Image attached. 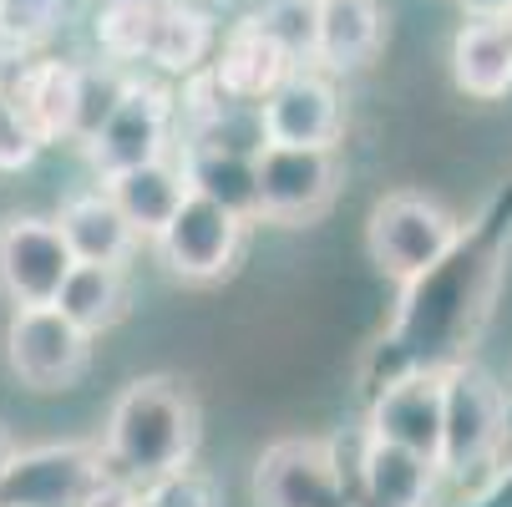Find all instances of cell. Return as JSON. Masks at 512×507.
<instances>
[{"label": "cell", "instance_id": "cell-31", "mask_svg": "<svg viewBox=\"0 0 512 507\" xmlns=\"http://www.w3.org/2000/svg\"><path fill=\"white\" fill-rule=\"evenodd\" d=\"M11 452H16V437H11V431H6V421H0V467L11 462Z\"/></svg>", "mask_w": 512, "mask_h": 507}, {"label": "cell", "instance_id": "cell-32", "mask_svg": "<svg viewBox=\"0 0 512 507\" xmlns=\"http://www.w3.org/2000/svg\"><path fill=\"white\" fill-rule=\"evenodd\" d=\"M502 26H507V31H512V6H507V16H502Z\"/></svg>", "mask_w": 512, "mask_h": 507}, {"label": "cell", "instance_id": "cell-25", "mask_svg": "<svg viewBox=\"0 0 512 507\" xmlns=\"http://www.w3.org/2000/svg\"><path fill=\"white\" fill-rule=\"evenodd\" d=\"M66 21V0H0V46L6 51H36L46 46Z\"/></svg>", "mask_w": 512, "mask_h": 507}, {"label": "cell", "instance_id": "cell-1", "mask_svg": "<svg viewBox=\"0 0 512 507\" xmlns=\"http://www.w3.org/2000/svg\"><path fill=\"white\" fill-rule=\"evenodd\" d=\"M203 437V416L193 391L178 376H137L117 391L107 426H102V457L112 472L132 482H153L193 462Z\"/></svg>", "mask_w": 512, "mask_h": 507}, {"label": "cell", "instance_id": "cell-24", "mask_svg": "<svg viewBox=\"0 0 512 507\" xmlns=\"http://www.w3.org/2000/svg\"><path fill=\"white\" fill-rule=\"evenodd\" d=\"M122 82H127V71L117 61H97V66H82V77H77V122H71V142H87L102 132V122L112 117L117 97H122Z\"/></svg>", "mask_w": 512, "mask_h": 507}, {"label": "cell", "instance_id": "cell-13", "mask_svg": "<svg viewBox=\"0 0 512 507\" xmlns=\"http://www.w3.org/2000/svg\"><path fill=\"white\" fill-rule=\"evenodd\" d=\"M77 77H82L77 61L36 56V61H21L0 87H6V97L21 107V117L51 148V142H71V122H77Z\"/></svg>", "mask_w": 512, "mask_h": 507}, {"label": "cell", "instance_id": "cell-8", "mask_svg": "<svg viewBox=\"0 0 512 507\" xmlns=\"http://www.w3.org/2000/svg\"><path fill=\"white\" fill-rule=\"evenodd\" d=\"M173 122H178V107H173V92L153 77H127L122 82V97L112 107V117L102 122V132L87 142V163L112 178L122 168H137V163H153V158H168V137H173Z\"/></svg>", "mask_w": 512, "mask_h": 507}, {"label": "cell", "instance_id": "cell-6", "mask_svg": "<svg viewBox=\"0 0 512 507\" xmlns=\"http://www.w3.org/2000/svg\"><path fill=\"white\" fill-rule=\"evenodd\" d=\"M6 366L36 396L71 391L92 366V335L56 305H16L6 325Z\"/></svg>", "mask_w": 512, "mask_h": 507}, {"label": "cell", "instance_id": "cell-28", "mask_svg": "<svg viewBox=\"0 0 512 507\" xmlns=\"http://www.w3.org/2000/svg\"><path fill=\"white\" fill-rule=\"evenodd\" d=\"M41 148L46 142L36 137V127L21 117V107L0 87V173H26L41 158Z\"/></svg>", "mask_w": 512, "mask_h": 507}, {"label": "cell", "instance_id": "cell-3", "mask_svg": "<svg viewBox=\"0 0 512 507\" xmlns=\"http://www.w3.org/2000/svg\"><path fill=\"white\" fill-rule=\"evenodd\" d=\"M507 426H512V401L492 371L472 366V360L442 371V452H436V472L467 477L487 467L507 442Z\"/></svg>", "mask_w": 512, "mask_h": 507}, {"label": "cell", "instance_id": "cell-15", "mask_svg": "<svg viewBox=\"0 0 512 507\" xmlns=\"http://www.w3.org/2000/svg\"><path fill=\"white\" fill-rule=\"evenodd\" d=\"M386 46L381 0H315V66L365 71Z\"/></svg>", "mask_w": 512, "mask_h": 507}, {"label": "cell", "instance_id": "cell-20", "mask_svg": "<svg viewBox=\"0 0 512 507\" xmlns=\"http://www.w3.org/2000/svg\"><path fill=\"white\" fill-rule=\"evenodd\" d=\"M71 325H82L92 340L117 330L132 295H127V269L122 264H71L61 289H56V300H51Z\"/></svg>", "mask_w": 512, "mask_h": 507}, {"label": "cell", "instance_id": "cell-4", "mask_svg": "<svg viewBox=\"0 0 512 507\" xmlns=\"http://www.w3.org/2000/svg\"><path fill=\"white\" fill-rule=\"evenodd\" d=\"M254 183H259L254 219L279 229H305L320 224L330 203L340 198L345 163L340 148H274V142H264L254 158Z\"/></svg>", "mask_w": 512, "mask_h": 507}, {"label": "cell", "instance_id": "cell-22", "mask_svg": "<svg viewBox=\"0 0 512 507\" xmlns=\"http://www.w3.org/2000/svg\"><path fill=\"white\" fill-rule=\"evenodd\" d=\"M254 158L259 153H229V148H203V142H188V148H183V178H188L193 193L234 208L239 219L254 224V203H259Z\"/></svg>", "mask_w": 512, "mask_h": 507}, {"label": "cell", "instance_id": "cell-30", "mask_svg": "<svg viewBox=\"0 0 512 507\" xmlns=\"http://www.w3.org/2000/svg\"><path fill=\"white\" fill-rule=\"evenodd\" d=\"M457 6H462L467 21H502L512 0H457Z\"/></svg>", "mask_w": 512, "mask_h": 507}, {"label": "cell", "instance_id": "cell-9", "mask_svg": "<svg viewBox=\"0 0 512 507\" xmlns=\"http://www.w3.org/2000/svg\"><path fill=\"white\" fill-rule=\"evenodd\" d=\"M259 122H264V142H274V148H340L345 102L325 71L295 66L259 102Z\"/></svg>", "mask_w": 512, "mask_h": 507}, {"label": "cell", "instance_id": "cell-11", "mask_svg": "<svg viewBox=\"0 0 512 507\" xmlns=\"http://www.w3.org/2000/svg\"><path fill=\"white\" fill-rule=\"evenodd\" d=\"M77 264L56 229V219H16L0 224V295L11 305H51L66 269Z\"/></svg>", "mask_w": 512, "mask_h": 507}, {"label": "cell", "instance_id": "cell-19", "mask_svg": "<svg viewBox=\"0 0 512 507\" xmlns=\"http://www.w3.org/2000/svg\"><path fill=\"white\" fill-rule=\"evenodd\" d=\"M360 497L365 507H426L431 487H436V462H426L411 447L381 442L365 431V447H360Z\"/></svg>", "mask_w": 512, "mask_h": 507}, {"label": "cell", "instance_id": "cell-14", "mask_svg": "<svg viewBox=\"0 0 512 507\" xmlns=\"http://www.w3.org/2000/svg\"><path fill=\"white\" fill-rule=\"evenodd\" d=\"M208 66H213V77L224 82V92L239 97V102H264V97L289 77V71H295L289 51H284L254 16L234 21V31L213 46Z\"/></svg>", "mask_w": 512, "mask_h": 507}, {"label": "cell", "instance_id": "cell-23", "mask_svg": "<svg viewBox=\"0 0 512 507\" xmlns=\"http://www.w3.org/2000/svg\"><path fill=\"white\" fill-rule=\"evenodd\" d=\"M153 21H158V6H142V0H102L97 21H92V36H97L107 61L137 66V61H148Z\"/></svg>", "mask_w": 512, "mask_h": 507}, {"label": "cell", "instance_id": "cell-29", "mask_svg": "<svg viewBox=\"0 0 512 507\" xmlns=\"http://www.w3.org/2000/svg\"><path fill=\"white\" fill-rule=\"evenodd\" d=\"M82 507H142V482H132V477H122V472H107V477L87 492Z\"/></svg>", "mask_w": 512, "mask_h": 507}, {"label": "cell", "instance_id": "cell-27", "mask_svg": "<svg viewBox=\"0 0 512 507\" xmlns=\"http://www.w3.org/2000/svg\"><path fill=\"white\" fill-rule=\"evenodd\" d=\"M142 507H224V497H218L208 472H198L188 462L178 472H163L153 482H142Z\"/></svg>", "mask_w": 512, "mask_h": 507}, {"label": "cell", "instance_id": "cell-10", "mask_svg": "<svg viewBox=\"0 0 512 507\" xmlns=\"http://www.w3.org/2000/svg\"><path fill=\"white\" fill-rule=\"evenodd\" d=\"M254 507H355L325 442L284 437L254 467Z\"/></svg>", "mask_w": 512, "mask_h": 507}, {"label": "cell", "instance_id": "cell-7", "mask_svg": "<svg viewBox=\"0 0 512 507\" xmlns=\"http://www.w3.org/2000/svg\"><path fill=\"white\" fill-rule=\"evenodd\" d=\"M107 472L112 467L102 457V442L16 447L0 467V507H82Z\"/></svg>", "mask_w": 512, "mask_h": 507}, {"label": "cell", "instance_id": "cell-17", "mask_svg": "<svg viewBox=\"0 0 512 507\" xmlns=\"http://www.w3.org/2000/svg\"><path fill=\"white\" fill-rule=\"evenodd\" d=\"M56 229H61V239H66L77 264H127L132 249H137V234L122 219V208L112 203L107 188L66 198L61 213H56Z\"/></svg>", "mask_w": 512, "mask_h": 507}, {"label": "cell", "instance_id": "cell-26", "mask_svg": "<svg viewBox=\"0 0 512 507\" xmlns=\"http://www.w3.org/2000/svg\"><path fill=\"white\" fill-rule=\"evenodd\" d=\"M254 21L289 51L295 66H315V0H264Z\"/></svg>", "mask_w": 512, "mask_h": 507}, {"label": "cell", "instance_id": "cell-12", "mask_svg": "<svg viewBox=\"0 0 512 507\" xmlns=\"http://www.w3.org/2000/svg\"><path fill=\"white\" fill-rule=\"evenodd\" d=\"M371 437L381 442H396V447H411L421 452L426 462H436V452H442V371H406L396 376L376 406H371Z\"/></svg>", "mask_w": 512, "mask_h": 507}, {"label": "cell", "instance_id": "cell-18", "mask_svg": "<svg viewBox=\"0 0 512 507\" xmlns=\"http://www.w3.org/2000/svg\"><path fill=\"white\" fill-rule=\"evenodd\" d=\"M452 87L472 102L512 97V31L502 21H462L452 36Z\"/></svg>", "mask_w": 512, "mask_h": 507}, {"label": "cell", "instance_id": "cell-16", "mask_svg": "<svg viewBox=\"0 0 512 507\" xmlns=\"http://www.w3.org/2000/svg\"><path fill=\"white\" fill-rule=\"evenodd\" d=\"M102 188L112 193V203L122 208V219L132 224L137 239H158L163 224L178 213V203L188 198L183 163H173V158H153V163L122 168V173L102 178Z\"/></svg>", "mask_w": 512, "mask_h": 507}, {"label": "cell", "instance_id": "cell-5", "mask_svg": "<svg viewBox=\"0 0 512 507\" xmlns=\"http://www.w3.org/2000/svg\"><path fill=\"white\" fill-rule=\"evenodd\" d=\"M244 239H249V219H239L234 208H224V203H213V198L188 188L178 213L153 239V249H158V259H163V269L173 279H183V284H218V279H229L239 269Z\"/></svg>", "mask_w": 512, "mask_h": 507}, {"label": "cell", "instance_id": "cell-2", "mask_svg": "<svg viewBox=\"0 0 512 507\" xmlns=\"http://www.w3.org/2000/svg\"><path fill=\"white\" fill-rule=\"evenodd\" d=\"M457 244H462L457 213L426 193H411V188L376 198L371 219H365V254H371V264L386 279H396L406 289L431 279L457 254Z\"/></svg>", "mask_w": 512, "mask_h": 507}, {"label": "cell", "instance_id": "cell-21", "mask_svg": "<svg viewBox=\"0 0 512 507\" xmlns=\"http://www.w3.org/2000/svg\"><path fill=\"white\" fill-rule=\"evenodd\" d=\"M213 46H218V26L203 6H193V0H163L158 6L148 66H158L163 77H188V71L208 66Z\"/></svg>", "mask_w": 512, "mask_h": 507}, {"label": "cell", "instance_id": "cell-33", "mask_svg": "<svg viewBox=\"0 0 512 507\" xmlns=\"http://www.w3.org/2000/svg\"><path fill=\"white\" fill-rule=\"evenodd\" d=\"M142 6H163V0H142Z\"/></svg>", "mask_w": 512, "mask_h": 507}]
</instances>
